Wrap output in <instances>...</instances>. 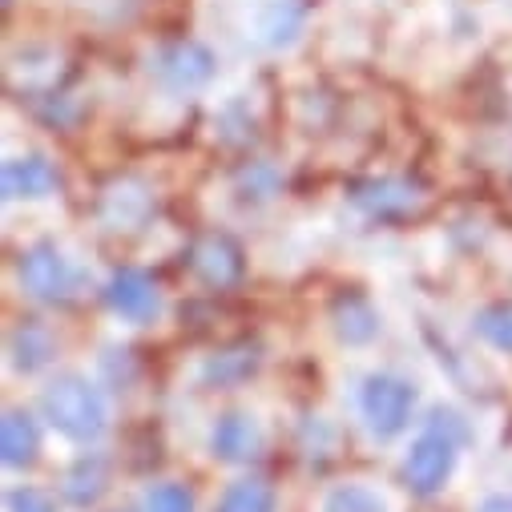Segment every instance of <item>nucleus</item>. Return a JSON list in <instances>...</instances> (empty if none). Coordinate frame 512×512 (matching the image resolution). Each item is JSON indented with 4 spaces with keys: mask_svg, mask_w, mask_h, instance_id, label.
<instances>
[{
    "mask_svg": "<svg viewBox=\"0 0 512 512\" xmlns=\"http://www.w3.org/2000/svg\"><path fill=\"white\" fill-rule=\"evenodd\" d=\"M142 512H194V496L186 484H154L142 496Z\"/></svg>",
    "mask_w": 512,
    "mask_h": 512,
    "instance_id": "nucleus-21",
    "label": "nucleus"
},
{
    "mask_svg": "<svg viewBox=\"0 0 512 512\" xmlns=\"http://www.w3.org/2000/svg\"><path fill=\"white\" fill-rule=\"evenodd\" d=\"M263 448V428L250 412H226L210 428V452L222 464H246Z\"/></svg>",
    "mask_w": 512,
    "mask_h": 512,
    "instance_id": "nucleus-6",
    "label": "nucleus"
},
{
    "mask_svg": "<svg viewBox=\"0 0 512 512\" xmlns=\"http://www.w3.org/2000/svg\"><path fill=\"white\" fill-rule=\"evenodd\" d=\"M303 25H307V9L299 0H275V5H267L259 17V37L271 49H291L299 41Z\"/></svg>",
    "mask_w": 512,
    "mask_h": 512,
    "instance_id": "nucleus-16",
    "label": "nucleus"
},
{
    "mask_svg": "<svg viewBox=\"0 0 512 512\" xmlns=\"http://www.w3.org/2000/svg\"><path fill=\"white\" fill-rule=\"evenodd\" d=\"M41 452V436H37V424L33 416L25 412H5V420H0V456H5L9 468H29Z\"/></svg>",
    "mask_w": 512,
    "mask_h": 512,
    "instance_id": "nucleus-13",
    "label": "nucleus"
},
{
    "mask_svg": "<svg viewBox=\"0 0 512 512\" xmlns=\"http://www.w3.org/2000/svg\"><path fill=\"white\" fill-rule=\"evenodd\" d=\"M259 371V355L254 347H234V351H214L202 367H198V379L206 388H234V383L250 379Z\"/></svg>",
    "mask_w": 512,
    "mask_h": 512,
    "instance_id": "nucleus-15",
    "label": "nucleus"
},
{
    "mask_svg": "<svg viewBox=\"0 0 512 512\" xmlns=\"http://www.w3.org/2000/svg\"><path fill=\"white\" fill-rule=\"evenodd\" d=\"M150 210H154V198H150L146 182H138V178L113 182L101 198V222L109 230H138L150 218Z\"/></svg>",
    "mask_w": 512,
    "mask_h": 512,
    "instance_id": "nucleus-9",
    "label": "nucleus"
},
{
    "mask_svg": "<svg viewBox=\"0 0 512 512\" xmlns=\"http://www.w3.org/2000/svg\"><path fill=\"white\" fill-rule=\"evenodd\" d=\"M416 412V388L404 375L371 371L359 388V416L375 440H396Z\"/></svg>",
    "mask_w": 512,
    "mask_h": 512,
    "instance_id": "nucleus-2",
    "label": "nucleus"
},
{
    "mask_svg": "<svg viewBox=\"0 0 512 512\" xmlns=\"http://www.w3.org/2000/svg\"><path fill=\"white\" fill-rule=\"evenodd\" d=\"M41 412L53 424V432L73 444H97L109 428L105 396L85 375H57L41 396Z\"/></svg>",
    "mask_w": 512,
    "mask_h": 512,
    "instance_id": "nucleus-1",
    "label": "nucleus"
},
{
    "mask_svg": "<svg viewBox=\"0 0 512 512\" xmlns=\"http://www.w3.org/2000/svg\"><path fill=\"white\" fill-rule=\"evenodd\" d=\"M105 456L97 452H85L69 472H65V500L77 504V508H89L101 492H105Z\"/></svg>",
    "mask_w": 512,
    "mask_h": 512,
    "instance_id": "nucleus-18",
    "label": "nucleus"
},
{
    "mask_svg": "<svg viewBox=\"0 0 512 512\" xmlns=\"http://www.w3.org/2000/svg\"><path fill=\"white\" fill-rule=\"evenodd\" d=\"M319 512H392V500H388V492H379L375 484L343 480V484H331L323 492Z\"/></svg>",
    "mask_w": 512,
    "mask_h": 512,
    "instance_id": "nucleus-14",
    "label": "nucleus"
},
{
    "mask_svg": "<svg viewBox=\"0 0 512 512\" xmlns=\"http://www.w3.org/2000/svg\"><path fill=\"white\" fill-rule=\"evenodd\" d=\"M275 190H279V170L267 166V162L242 170V178H238V194H242V198H254V202L275 198Z\"/></svg>",
    "mask_w": 512,
    "mask_h": 512,
    "instance_id": "nucleus-22",
    "label": "nucleus"
},
{
    "mask_svg": "<svg viewBox=\"0 0 512 512\" xmlns=\"http://www.w3.org/2000/svg\"><path fill=\"white\" fill-rule=\"evenodd\" d=\"M105 303L117 319L125 323H150L158 311H162V295L154 287V279L146 271H134V267H125L109 279L105 287Z\"/></svg>",
    "mask_w": 512,
    "mask_h": 512,
    "instance_id": "nucleus-5",
    "label": "nucleus"
},
{
    "mask_svg": "<svg viewBox=\"0 0 512 512\" xmlns=\"http://www.w3.org/2000/svg\"><path fill=\"white\" fill-rule=\"evenodd\" d=\"M158 77L178 89V93H190V89H202L210 77H214V53L198 41H178L170 49H162L158 57Z\"/></svg>",
    "mask_w": 512,
    "mask_h": 512,
    "instance_id": "nucleus-7",
    "label": "nucleus"
},
{
    "mask_svg": "<svg viewBox=\"0 0 512 512\" xmlns=\"http://www.w3.org/2000/svg\"><path fill=\"white\" fill-rule=\"evenodd\" d=\"M53 351H57L53 347V335L45 327H37V323H25V327H17L9 335V363L21 375H33V371L49 367L53 363Z\"/></svg>",
    "mask_w": 512,
    "mask_h": 512,
    "instance_id": "nucleus-17",
    "label": "nucleus"
},
{
    "mask_svg": "<svg viewBox=\"0 0 512 512\" xmlns=\"http://www.w3.org/2000/svg\"><path fill=\"white\" fill-rule=\"evenodd\" d=\"M456 448L460 440L448 432V428H428L412 440L408 456H404V480L412 484V492L420 496H436L448 480H452V468H456Z\"/></svg>",
    "mask_w": 512,
    "mask_h": 512,
    "instance_id": "nucleus-3",
    "label": "nucleus"
},
{
    "mask_svg": "<svg viewBox=\"0 0 512 512\" xmlns=\"http://www.w3.org/2000/svg\"><path fill=\"white\" fill-rule=\"evenodd\" d=\"M5 5H9V0H5Z\"/></svg>",
    "mask_w": 512,
    "mask_h": 512,
    "instance_id": "nucleus-25",
    "label": "nucleus"
},
{
    "mask_svg": "<svg viewBox=\"0 0 512 512\" xmlns=\"http://www.w3.org/2000/svg\"><path fill=\"white\" fill-rule=\"evenodd\" d=\"M0 182H5L9 202H37V198H49L57 190V170L45 154H21V158L5 162Z\"/></svg>",
    "mask_w": 512,
    "mask_h": 512,
    "instance_id": "nucleus-8",
    "label": "nucleus"
},
{
    "mask_svg": "<svg viewBox=\"0 0 512 512\" xmlns=\"http://www.w3.org/2000/svg\"><path fill=\"white\" fill-rule=\"evenodd\" d=\"M275 508H279V496L267 480H234L222 492L214 512H275Z\"/></svg>",
    "mask_w": 512,
    "mask_h": 512,
    "instance_id": "nucleus-19",
    "label": "nucleus"
},
{
    "mask_svg": "<svg viewBox=\"0 0 512 512\" xmlns=\"http://www.w3.org/2000/svg\"><path fill=\"white\" fill-rule=\"evenodd\" d=\"M9 512H57L53 500L37 488H13L9 492Z\"/></svg>",
    "mask_w": 512,
    "mask_h": 512,
    "instance_id": "nucleus-23",
    "label": "nucleus"
},
{
    "mask_svg": "<svg viewBox=\"0 0 512 512\" xmlns=\"http://www.w3.org/2000/svg\"><path fill=\"white\" fill-rule=\"evenodd\" d=\"M194 275L210 287H230L242 275V250L226 238V234H206L194 246Z\"/></svg>",
    "mask_w": 512,
    "mask_h": 512,
    "instance_id": "nucleus-11",
    "label": "nucleus"
},
{
    "mask_svg": "<svg viewBox=\"0 0 512 512\" xmlns=\"http://www.w3.org/2000/svg\"><path fill=\"white\" fill-rule=\"evenodd\" d=\"M331 327H335L339 343H347V347H367V343L379 335V315H375V307H371L367 299L347 295V299L335 303Z\"/></svg>",
    "mask_w": 512,
    "mask_h": 512,
    "instance_id": "nucleus-12",
    "label": "nucleus"
},
{
    "mask_svg": "<svg viewBox=\"0 0 512 512\" xmlns=\"http://www.w3.org/2000/svg\"><path fill=\"white\" fill-rule=\"evenodd\" d=\"M476 331L484 343H492L496 351L512 355V303H488L476 315Z\"/></svg>",
    "mask_w": 512,
    "mask_h": 512,
    "instance_id": "nucleus-20",
    "label": "nucleus"
},
{
    "mask_svg": "<svg viewBox=\"0 0 512 512\" xmlns=\"http://www.w3.org/2000/svg\"><path fill=\"white\" fill-rule=\"evenodd\" d=\"M351 198H355L359 210H367V214H375V218H396V214H408V210H416V206L424 202L420 186H412V182H404V178L363 182V186H355Z\"/></svg>",
    "mask_w": 512,
    "mask_h": 512,
    "instance_id": "nucleus-10",
    "label": "nucleus"
},
{
    "mask_svg": "<svg viewBox=\"0 0 512 512\" xmlns=\"http://www.w3.org/2000/svg\"><path fill=\"white\" fill-rule=\"evenodd\" d=\"M476 512H512V492H492L476 504Z\"/></svg>",
    "mask_w": 512,
    "mask_h": 512,
    "instance_id": "nucleus-24",
    "label": "nucleus"
},
{
    "mask_svg": "<svg viewBox=\"0 0 512 512\" xmlns=\"http://www.w3.org/2000/svg\"><path fill=\"white\" fill-rule=\"evenodd\" d=\"M21 287L41 303H69L81 287V275L57 242H37L21 259Z\"/></svg>",
    "mask_w": 512,
    "mask_h": 512,
    "instance_id": "nucleus-4",
    "label": "nucleus"
}]
</instances>
